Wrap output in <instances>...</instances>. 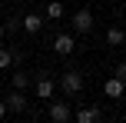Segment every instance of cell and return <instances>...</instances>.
<instances>
[{
	"instance_id": "cell-17",
	"label": "cell",
	"mask_w": 126,
	"mask_h": 123,
	"mask_svg": "<svg viewBox=\"0 0 126 123\" xmlns=\"http://www.w3.org/2000/svg\"><path fill=\"white\" fill-rule=\"evenodd\" d=\"M123 47H126V43H123Z\"/></svg>"
},
{
	"instance_id": "cell-11",
	"label": "cell",
	"mask_w": 126,
	"mask_h": 123,
	"mask_svg": "<svg viewBox=\"0 0 126 123\" xmlns=\"http://www.w3.org/2000/svg\"><path fill=\"white\" fill-rule=\"evenodd\" d=\"M43 17L47 20H60L63 17V3H60V0H50V3L43 7Z\"/></svg>"
},
{
	"instance_id": "cell-12",
	"label": "cell",
	"mask_w": 126,
	"mask_h": 123,
	"mask_svg": "<svg viewBox=\"0 0 126 123\" xmlns=\"http://www.w3.org/2000/svg\"><path fill=\"white\" fill-rule=\"evenodd\" d=\"M27 87V70H13V90H23Z\"/></svg>"
},
{
	"instance_id": "cell-2",
	"label": "cell",
	"mask_w": 126,
	"mask_h": 123,
	"mask_svg": "<svg viewBox=\"0 0 126 123\" xmlns=\"http://www.w3.org/2000/svg\"><path fill=\"white\" fill-rule=\"evenodd\" d=\"M73 30L76 33H90V30H93V13H90V10H76L73 13Z\"/></svg>"
},
{
	"instance_id": "cell-4",
	"label": "cell",
	"mask_w": 126,
	"mask_h": 123,
	"mask_svg": "<svg viewBox=\"0 0 126 123\" xmlns=\"http://www.w3.org/2000/svg\"><path fill=\"white\" fill-rule=\"evenodd\" d=\"M103 93H106V97H110V100H120V97H123V93H126V83H123V80H120V77H110V80H106V83H103Z\"/></svg>"
},
{
	"instance_id": "cell-7",
	"label": "cell",
	"mask_w": 126,
	"mask_h": 123,
	"mask_svg": "<svg viewBox=\"0 0 126 123\" xmlns=\"http://www.w3.org/2000/svg\"><path fill=\"white\" fill-rule=\"evenodd\" d=\"M33 93H37L40 100H53V80H50V77L43 73V77L37 80V87H33Z\"/></svg>"
},
{
	"instance_id": "cell-16",
	"label": "cell",
	"mask_w": 126,
	"mask_h": 123,
	"mask_svg": "<svg viewBox=\"0 0 126 123\" xmlns=\"http://www.w3.org/2000/svg\"><path fill=\"white\" fill-rule=\"evenodd\" d=\"M3 37H7V27H3V23H0V40H3Z\"/></svg>"
},
{
	"instance_id": "cell-14",
	"label": "cell",
	"mask_w": 126,
	"mask_h": 123,
	"mask_svg": "<svg viewBox=\"0 0 126 123\" xmlns=\"http://www.w3.org/2000/svg\"><path fill=\"white\" fill-rule=\"evenodd\" d=\"M113 77H120L123 83H126V63H116V73H113Z\"/></svg>"
},
{
	"instance_id": "cell-8",
	"label": "cell",
	"mask_w": 126,
	"mask_h": 123,
	"mask_svg": "<svg viewBox=\"0 0 126 123\" xmlns=\"http://www.w3.org/2000/svg\"><path fill=\"white\" fill-rule=\"evenodd\" d=\"M20 27H23L27 33H40L43 30V17H40V13H27V17L20 20Z\"/></svg>"
},
{
	"instance_id": "cell-13",
	"label": "cell",
	"mask_w": 126,
	"mask_h": 123,
	"mask_svg": "<svg viewBox=\"0 0 126 123\" xmlns=\"http://www.w3.org/2000/svg\"><path fill=\"white\" fill-rule=\"evenodd\" d=\"M7 67H13V50H3L0 47V70H7Z\"/></svg>"
},
{
	"instance_id": "cell-10",
	"label": "cell",
	"mask_w": 126,
	"mask_h": 123,
	"mask_svg": "<svg viewBox=\"0 0 126 123\" xmlns=\"http://www.w3.org/2000/svg\"><path fill=\"white\" fill-rule=\"evenodd\" d=\"M106 43L110 47H123L126 43V33L120 30V27H110V30H106Z\"/></svg>"
},
{
	"instance_id": "cell-15",
	"label": "cell",
	"mask_w": 126,
	"mask_h": 123,
	"mask_svg": "<svg viewBox=\"0 0 126 123\" xmlns=\"http://www.w3.org/2000/svg\"><path fill=\"white\" fill-rule=\"evenodd\" d=\"M7 117V100H0V120Z\"/></svg>"
},
{
	"instance_id": "cell-3",
	"label": "cell",
	"mask_w": 126,
	"mask_h": 123,
	"mask_svg": "<svg viewBox=\"0 0 126 123\" xmlns=\"http://www.w3.org/2000/svg\"><path fill=\"white\" fill-rule=\"evenodd\" d=\"M83 90V77L76 70H66L63 73V93H80Z\"/></svg>"
},
{
	"instance_id": "cell-1",
	"label": "cell",
	"mask_w": 126,
	"mask_h": 123,
	"mask_svg": "<svg viewBox=\"0 0 126 123\" xmlns=\"http://www.w3.org/2000/svg\"><path fill=\"white\" fill-rule=\"evenodd\" d=\"M73 47H76V37H70V33H57V37H53V50H57L60 57H70Z\"/></svg>"
},
{
	"instance_id": "cell-6",
	"label": "cell",
	"mask_w": 126,
	"mask_h": 123,
	"mask_svg": "<svg viewBox=\"0 0 126 123\" xmlns=\"http://www.w3.org/2000/svg\"><path fill=\"white\" fill-rule=\"evenodd\" d=\"M7 110H13V113H23V110H27L23 90H10V97H7Z\"/></svg>"
},
{
	"instance_id": "cell-9",
	"label": "cell",
	"mask_w": 126,
	"mask_h": 123,
	"mask_svg": "<svg viewBox=\"0 0 126 123\" xmlns=\"http://www.w3.org/2000/svg\"><path fill=\"white\" fill-rule=\"evenodd\" d=\"M73 120L76 123H100V110H96V106H83V110L73 113Z\"/></svg>"
},
{
	"instance_id": "cell-5",
	"label": "cell",
	"mask_w": 126,
	"mask_h": 123,
	"mask_svg": "<svg viewBox=\"0 0 126 123\" xmlns=\"http://www.w3.org/2000/svg\"><path fill=\"white\" fill-rule=\"evenodd\" d=\"M47 117H50L53 123H66L73 113H70V106H66V103H60V100H57V103H50V113H47Z\"/></svg>"
}]
</instances>
